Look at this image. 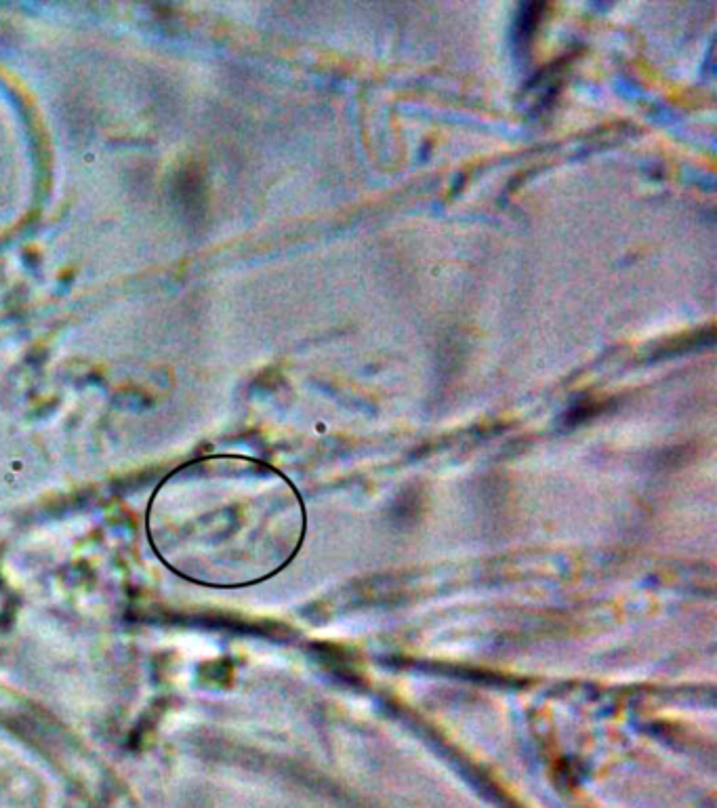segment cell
I'll list each match as a JSON object with an SVG mask.
<instances>
[{
  "instance_id": "obj_1",
  "label": "cell",
  "mask_w": 717,
  "mask_h": 808,
  "mask_svg": "<svg viewBox=\"0 0 717 808\" xmlns=\"http://www.w3.org/2000/svg\"><path fill=\"white\" fill-rule=\"evenodd\" d=\"M143 533L154 558L196 588L234 590L270 575L268 522L217 461H194L154 489Z\"/></svg>"
}]
</instances>
